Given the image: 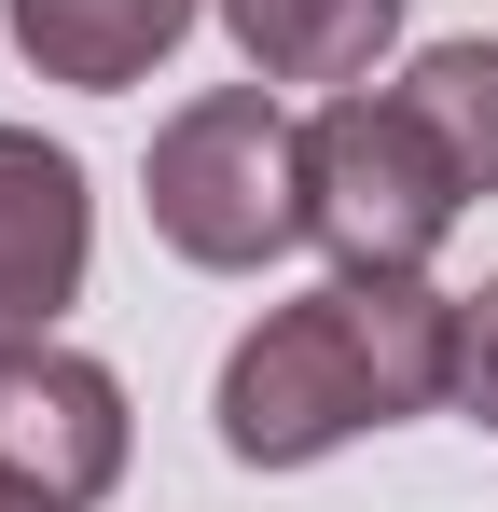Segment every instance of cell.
Segmentation results:
<instances>
[{"instance_id": "cell-2", "label": "cell", "mask_w": 498, "mask_h": 512, "mask_svg": "<svg viewBox=\"0 0 498 512\" xmlns=\"http://www.w3.org/2000/svg\"><path fill=\"white\" fill-rule=\"evenodd\" d=\"M153 236L208 277H263L277 250H305V125L277 111V84H208L153 125Z\"/></svg>"}, {"instance_id": "cell-9", "label": "cell", "mask_w": 498, "mask_h": 512, "mask_svg": "<svg viewBox=\"0 0 498 512\" xmlns=\"http://www.w3.org/2000/svg\"><path fill=\"white\" fill-rule=\"evenodd\" d=\"M457 416L498 429V277H485V291H457Z\"/></svg>"}, {"instance_id": "cell-7", "label": "cell", "mask_w": 498, "mask_h": 512, "mask_svg": "<svg viewBox=\"0 0 498 512\" xmlns=\"http://www.w3.org/2000/svg\"><path fill=\"white\" fill-rule=\"evenodd\" d=\"M402 14L415 0H222V28H236V56L263 70V84H374V56L402 42Z\"/></svg>"}, {"instance_id": "cell-8", "label": "cell", "mask_w": 498, "mask_h": 512, "mask_svg": "<svg viewBox=\"0 0 498 512\" xmlns=\"http://www.w3.org/2000/svg\"><path fill=\"white\" fill-rule=\"evenodd\" d=\"M402 97H415V125L457 153V180L498 194V42H429L402 70Z\"/></svg>"}, {"instance_id": "cell-5", "label": "cell", "mask_w": 498, "mask_h": 512, "mask_svg": "<svg viewBox=\"0 0 498 512\" xmlns=\"http://www.w3.org/2000/svg\"><path fill=\"white\" fill-rule=\"evenodd\" d=\"M83 250H97V194L42 125H0V360L56 346V319L83 305Z\"/></svg>"}, {"instance_id": "cell-6", "label": "cell", "mask_w": 498, "mask_h": 512, "mask_svg": "<svg viewBox=\"0 0 498 512\" xmlns=\"http://www.w3.org/2000/svg\"><path fill=\"white\" fill-rule=\"evenodd\" d=\"M0 28H14V56H28L42 84L125 97V84H153L166 56H180L194 0H0Z\"/></svg>"}, {"instance_id": "cell-3", "label": "cell", "mask_w": 498, "mask_h": 512, "mask_svg": "<svg viewBox=\"0 0 498 512\" xmlns=\"http://www.w3.org/2000/svg\"><path fill=\"white\" fill-rule=\"evenodd\" d=\"M471 180L457 153L415 125V97L346 84L305 111V250H332V277H429V250L457 236Z\"/></svg>"}, {"instance_id": "cell-1", "label": "cell", "mask_w": 498, "mask_h": 512, "mask_svg": "<svg viewBox=\"0 0 498 512\" xmlns=\"http://www.w3.org/2000/svg\"><path fill=\"white\" fill-rule=\"evenodd\" d=\"M457 402V291L429 277H319L263 305L222 360V457L236 471H305L360 429H402Z\"/></svg>"}, {"instance_id": "cell-4", "label": "cell", "mask_w": 498, "mask_h": 512, "mask_svg": "<svg viewBox=\"0 0 498 512\" xmlns=\"http://www.w3.org/2000/svg\"><path fill=\"white\" fill-rule=\"evenodd\" d=\"M125 374L111 360H83V346H14L0 360V471H28V485H56L70 512H97L125 485Z\"/></svg>"}, {"instance_id": "cell-10", "label": "cell", "mask_w": 498, "mask_h": 512, "mask_svg": "<svg viewBox=\"0 0 498 512\" xmlns=\"http://www.w3.org/2000/svg\"><path fill=\"white\" fill-rule=\"evenodd\" d=\"M0 512H70L56 485H28V471H0Z\"/></svg>"}]
</instances>
